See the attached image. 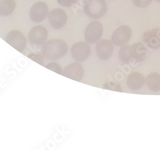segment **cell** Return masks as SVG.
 Segmentation results:
<instances>
[{
  "instance_id": "3957f363",
  "label": "cell",
  "mask_w": 160,
  "mask_h": 150,
  "mask_svg": "<svg viewBox=\"0 0 160 150\" xmlns=\"http://www.w3.org/2000/svg\"><path fill=\"white\" fill-rule=\"evenodd\" d=\"M48 38V32L44 26L41 25L35 26L30 30L28 39L31 45L33 47L42 46Z\"/></svg>"
},
{
  "instance_id": "2e32d148",
  "label": "cell",
  "mask_w": 160,
  "mask_h": 150,
  "mask_svg": "<svg viewBox=\"0 0 160 150\" xmlns=\"http://www.w3.org/2000/svg\"><path fill=\"white\" fill-rule=\"evenodd\" d=\"M16 3L14 0H2L0 2V16L7 17L14 11Z\"/></svg>"
},
{
  "instance_id": "277c9868",
  "label": "cell",
  "mask_w": 160,
  "mask_h": 150,
  "mask_svg": "<svg viewBox=\"0 0 160 150\" xmlns=\"http://www.w3.org/2000/svg\"><path fill=\"white\" fill-rule=\"evenodd\" d=\"M102 24L98 21H94L88 24L85 32V40L88 44H95L99 42L102 35Z\"/></svg>"
},
{
  "instance_id": "7c38bea8",
  "label": "cell",
  "mask_w": 160,
  "mask_h": 150,
  "mask_svg": "<svg viewBox=\"0 0 160 150\" xmlns=\"http://www.w3.org/2000/svg\"><path fill=\"white\" fill-rule=\"evenodd\" d=\"M143 42L150 48L157 50L160 48V29H153L144 33Z\"/></svg>"
},
{
  "instance_id": "7402d4cb",
  "label": "cell",
  "mask_w": 160,
  "mask_h": 150,
  "mask_svg": "<svg viewBox=\"0 0 160 150\" xmlns=\"http://www.w3.org/2000/svg\"><path fill=\"white\" fill-rule=\"evenodd\" d=\"M78 0H57L59 5L63 7H70L77 2Z\"/></svg>"
},
{
  "instance_id": "ba28073f",
  "label": "cell",
  "mask_w": 160,
  "mask_h": 150,
  "mask_svg": "<svg viewBox=\"0 0 160 150\" xmlns=\"http://www.w3.org/2000/svg\"><path fill=\"white\" fill-rule=\"evenodd\" d=\"M6 42L19 52H22L26 46V39L23 34L17 30L10 31L5 38Z\"/></svg>"
},
{
  "instance_id": "44dd1931",
  "label": "cell",
  "mask_w": 160,
  "mask_h": 150,
  "mask_svg": "<svg viewBox=\"0 0 160 150\" xmlns=\"http://www.w3.org/2000/svg\"><path fill=\"white\" fill-rule=\"evenodd\" d=\"M103 86H104L103 87L106 89H110V90H112V91H122L121 85L116 84V83L112 82V81L106 83Z\"/></svg>"
},
{
  "instance_id": "8992f818",
  "label": "cell",
  "mask_w": 160,
  "mask_h": 150,
  "mask_svg": "<svg viewBox=\"0 0 160 150\" xmlns=\"http://www.w3.org/2000/svg\"><path fill=\"white\" fill-rule=\"evenodd\" d=\"M71 53L72 57L76 62H82L90 57L91 49L87 42H78L72 46Z\"/></svg>"
},
{
  "instance_id": "ffe728a7",
  "label": "cell",
  "mask_w": 160,
  "mask_h": 150,
  "mask_svg": "<svg viewBox=\"0 0 160 150\" xmlns=\"http://www.w3.org/2000/svg\"><path fill=\"white\" fill-rule=\"evenodd\" d=\"M152 2V0H132L134 5L136 7L141 8H143L149 6Z\"/></svg>"
},
{
  "instance_id": "5bb4252c",
  "label": "cell",
  "mask_w": 160,
  "mask_h": 150,
  "mask_svg": "<svg viewBox=\"0 0 160 150\" xmlns=\"http://www.w3.org/2000/svg\"><path fill=\"white\" fill-rule=\"evenodd\" d=\"M132 59H135L138 62L144 61L148 56V51L140 43H137L132 44L131 46Z\"/></svg>"
},
{
  "instance_id": "d6986e66",
  "label": "cell",
  "mask_w": 160,
  "mask_h": 150,
  "mask_svg": "<svg viewBox=\"0 0 160 150\" xmlns=\"http://www.w3.org/2000/svg\"><path fill=\"white\" fill-rule=\"evenodd\" d=\"M30 59L35 61V62L38 63L41 65H44V57L41 54H36L33 53H31L28 54L27 56Z\"/></svg>"
},
{
  "instance_id": "52a82bcc",
  "label": "cell",
  "mask_w": 160,
  "mask_h": 150,
  "mask_svg": "<svg viewBox=\"0 0 160 150\" xmlns=\"http://www.w3.org/2000/svg\"><path fill=\"white\" fill-rule=\"evenodd\" d=\"M48 19L52 28L60 30L64 27L68 22V16L63 9L55 8L49 12Z\"/></svg>"
},
{
  "instance_id": "9c48e42d",
  "label": "cell",
  "mask_w": 160,
  "mask_h": 150,
  "mask_svg": "<svg viewBox=\"0 0 160 150\" xmlns=\"http://www.w3.org/2000/svg\"><path fill=\"white\" fill-rule=\"evenodd\" d=\"M85 75V70L81 64L79 62H73L68 66H66L63 70L61 75L65 76L74 81H81Z\"/></svg>"
},
{
  "instance_id": "5b68a950",
  "label": "cell",
  "mask_w": 160,
  "mask_h": 150,
  "mask_svg": "<svg viewBox=\"0 0 160 150\" xmlns=\"http://www.w3.org/2000/svg\"><path fill=\"white\" fill-rule=\"evenodd\" d=\"M131 35L132 30L130 27L122 25L119 26L113 32L112 42L116 46H122L129 41Z\"/></svg>"
},
{
  "instance_id": "6da1fadb",
  "label": "cell",
  "mask_w": 160,
  "mask_h": 150,
  "mask_svg": "<svg viewBox=\"0 0 160 150\" xmlns=\"http://www.w3.org/2000/svg\"><path fill=\"white\" fill-rule=\"evenodd\" d=\"M68 51V46L63 40L52 39L42 47V55L49 60H57L63 58Z\"/></svg>"
},
{
  "instance_id": "e0dca14e",
  "label": "cell",
  "mask_w": 160,
  "mask_h": 150,
  "mask_svg": "<svg viewBox=\"0 0 160 150\" xmlns=\"http://www.w3.org/2000/svg\"><path fill=\"white\" fill-rule=\"evenodd\" d=\"M118 56L119 60L124 64H129L132 60L131 55V48L128 45L122 46L119 49Z\"/></svg>"
},
{
  "instance_id": "ac0fdd59",
  "label": "cell",
  "mask_w": 160,
  "mask_h": 150,
  "mask_svg": "<svg viewBox=\"0 0 160 150\" xmlns=\"http://www.w3.org/2000/svg\"><path fill=\"white\" fill-rule=\"evenodd\" d=\"M45 67L51 71H54V72L59 74V75L62 74V67H60V65L59 64H58L56 62H49L45 65Z\"/></svg>"
},
{
  "instance_id": "9a60e30c",
  "label": "cell",
  "mask_w": 160,
  "mask_h": 150,
  "mask_svg": "<svg viewBox=\"0 0 160 150\" xmlns=\"http://www.w3.org/2000/svg\"><path fill=\"white\" fill-rule=\"evenodd\" d=\"M145 84L148 89L154 92L160 91V75L158 73H151L145 79Z\"/></svg>"
},
{
  "instance_id": "7a4b0ae2",
  "label": "cell",
  "mask_w": 160,
  "mask_h": 150,
  "mask_svg": "<svg viewBox=\"0 0 160 150\" xmlns=\"http://www.w3.org/2000/svg\"><path fill=\"white\" fill-rule=\"evenodd\" d=\"M83 9L88 17L92 19H99L105 16L108 6L104 0H87Z\"/></svg>"
},
{
  "instance_id": "4fadbf2b",
  "label": "cell",
  "mask_w": 160,
  "mask_h": 150,
  "mask_svg": "<svg viewBox=\"0 0 160 150\" xmlns=\"http://www.w3.org/2000/svg\"><path fill=\"white\" fill-rule=\"evenodd\" d=\"M145 83L143 75L138 72L131 73L127 78V85L132 91L140 90Z\"/></svg>"
},
{
  "instance_id": "8fae6325",
  "label": "cell",
  "mask_w": 160,
  "mask_h": 150,
  "mask_svg": "<svg viewBox=\"0 0 160 150\" xmlns=\"http://www.w3.org/2000/svg\"><path fill=\"white\" fill-rule=\"evenodd\" d=\"M97 57L102 60H107L113 53V44L110 40L102 39L97 43L96 47Z\"/></svg>"
},
{
  "instance_id": "30bf717a",
  "label": "cell",
  "mask_w": 160,
  "mask_h": 150,
  "mask_svg": "<svg viewBox=\"0 0 160 150\" xmlns=\"http://www.w3.org/2000/svg\"><path fill=\"white\" fill-rule=\"evenodd\" d=\"M49 14V8L44 2H38L35 3L30 10V19L34 23L43 21Z\"/></svg>"
},
{
  "instance_id": "603a6c76",
  "label": "cell",
  "mask_w": 160,
  "mask_h": 150,
  "mask_svg": "<svg viewBox=\"0 0 160 150\" xmlns=\"http://www.w3.org/2000/svg\"><path fill=\"white\" fill-rule=\"evenodd\" d=\"M156 2H158V3H160V0H156Z\"/></svg>"
}]
</instances>
